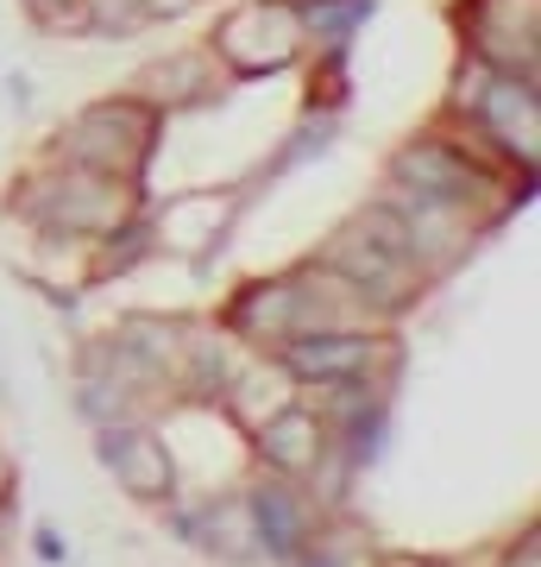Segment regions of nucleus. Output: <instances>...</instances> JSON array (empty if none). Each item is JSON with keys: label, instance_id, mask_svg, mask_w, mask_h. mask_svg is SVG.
Returning <instances> with one entry per match:
<instances>
[{"label": "nucleus", "instance_id": "nucleus-1", "mask_svg": "<svg viewBox=\"0 0 541 567\" xmlns=\"http://www.w3.org/2000/svg\"><path fill=\"white\" fill-rule=\"evenodd\" d=\"M365 322H372V316L353 303V290H346L341 278H327L315 259L264 271V278H246L221 303V316H215V328L233 334V341H240L246 353H259V360H271V353H278L283 341H296V334H315V328H365Z\"/></svg>", "mask_w": 541, "mask_h": 567}, {"label": "nucleus", "instance_id": "nucleus-2", "mask_svg": "<svg viewBox=\"0 0 541 567\" xmlns=\"http://www.w3.org/2000/svg\"><path fill=\"white\" fill-rule=\"evenodd\" d=\"M309 259H315L327 278H341L346 290H353V303H360L372 322H384V328L403 322V316H409V309L435 290V284H428V271L416 265V252H409L403 221L378 203V196H372L353 221L334 227V234H327Z\"/></svg>", "mask_w": 541, "mask_h": 567}, {"label": "nucleus", "instance_id": "nucleus-3", "mask_svg": "<svg viewBox=\"0 0 541 567\" xmlns=\"http://www.w3.org/2000/svg\"><path fill=\"white\" fill-rule=\"evenodd\" d=\"M441 121L460 126L503 177L535 183V164H541V89H535V76H498V70H485V63L466 58Z\"/></svg>", "mask_w": 541, "mask_h": 567}, {"label": "nucleus", "instance_id": "nucleus-4", "mask_svg": "<svg viewBox=\"0 0 541 567\" xmlns=\"http://www.w3.org/2000/svg\"><path fill=\"white\" fill-rule=\"evenodd\" d=\"M139 208H145L139 183L95 177V171H76V164H58V158H44L39 171H25L20 189H13V215L32 234H44V240L89 246L101 234H114L121 221H133Z\"/></svg>", "mask_w": 541, "mask_h": 567}, {"label": "nucleus", "instance_id": "nucleus-5", "mask_svg": "<svg viewBox=\"0 0 541 567\" xmlns=\"http://www.w3.org/2000/svg\"><path fill=\"white\" fill-rule=\"evenodd\" d=\"M158 133H164V121L139 102V95H101V102L76 107V114L58 126L51 158L76 164V171H95V177H114V183H139L145 189V171L158 158Z\"/></svg>", "mask_w": 541, "mask_h": 567}, {"label": "nucleus", "instance_id": "nucleus-6", "mask_svg": "<svg viewBox=\"0 0 541 567\" xmlns=\"http://www.w3.org/2000/svg\"><path fill=\"white\" fill-rule=\"evenodd\" d=\"M283 379L296 391L315 385H397L403 379V341L391 328L365 322V328H315V334H296L271 353Z\"/></svg>", "mask_w": 541, "mask_h": 567}, {"label": "nucleus", "instance_id": "nucleus-7", "mask_svg": "<svg viewBox=\"0 0 541 567\" xmlns=\"http://www.w3.org/2000/svg\"><path fill=\"white\" fill-rule=\"evenodd\" d=\"M208 51H215V63H221L227 76H278V70H290V63L309 51L302 44V20L290 0H240V7H227L221 25L208 32Z\"/></svg>", "mask_w": 541, "mask_h": 567}, {"label": "nucleus", "instance_id": "nucleus-8", "mask_svg": "<svg viewBox=\"0 0 541 567\" xmlns=\"http://www.w3.org/2000/svg\"><path fill=\"white\" fill-rule=\"evenodd\" d=\"M466 58L498 76H541V0H460Z\"/></svg>", "mask_w": 541, "mask_h": 567}, {"label": "nucleus", "instance_id": "nucleus-9", "mask_svg": "<svg viewBox=\"0 0 541 567\" xmlns=\"http://www.w3.org/2000/svg\"><path fill=\"white\" fill-rule=\"evenodd\" d=\"M95 461L114 473V486L133 498V505L164 511L183 492L177 480V447L152 416H133V423H101L95 429Z\"/></svg>", "mask_w": 541, "mask_h": 567}, {"label": "nucleus", "instance_id": "nucleus-10", "mask_svg": "<svg viewBox=\"0 0 541 567\" xmlns=\"http://www.w3.org/2000/svg\"><path fill=\"white\" fill-rule=\"evenodd\" d=\"M246 517H252V543H259V561L271 567H290L309 548L321 524V505L309 498V486L296 480H278V473H259V480H246Z\"/></svg>", "mask_w": 541, "mask_h": 567}, {"label": "nucleus", "instance_id": "nucleus-11", "mask_svg": "<svg viewBox=\"0 0 541 567\" xmlns=\"http://www.w3.org/2000/svg\"><path fill=\"white\" fill-rule=\"evenodd\" d=\"M327 423L315 416V404L309 398H283L271 416H259V423L246 429V447H252V461H259V473H278V480H309L321 466V454H327Z\"/></svg>", "mask_w": 541, "mask_h": 567}, {"label": "nucleus", "instance_id": "nucleus-12", "mask_svg": "<svg viewBox=\"0 0 541 567\" xmlns=\"http://www.w3.org/2000/svg\"><path fill=\"white\" fill-rule=\"evenodd\" d=\"M152 215V240L158 252H183V259H201V252H221L227 227L240 215V196H208V189H177L170 203L145 208Z\"/></svg>", "mask_w": 541, "mask_h": 567}, {"label": "nucleus", "instance_id": "nucleus-13", "mask_svg": "<svg viewBox=\"0 0 541 567\" xmlns=\"http://www.w3.org/2000/svg\"><path fill=\"white\" fill-rule=\"evenodd\" d=\"M215 82H221V63H215V51L201 44V51H164V58H152L139 76H133L126 95H139L158 121H170V114H183V107L215 102Z\"/></svg>", "mask_w": 541, "mask_h": 567}, {"label": "nucleus", "instance_id": "nucleus-14", "mask_svg": "<svg viewBox=\"0 0 541 567\" xmlns=\"http://www.w3.org/2000/svg\"><path fill=\"white\" fill-rule=\"evenodd\" d=\"M384 561H391V555L372 543V529H365L353 511H321L309 548H302L290 567H384Z\"/></svg>", "mask_w": 541, "mask_h": 567}, {"label": "nucleus", "instance_id": "nucleus-15", "mask_svg": "<svg viewBox=\"0 0 541 567\" xmlns=\"http://www.w3.org/2000/svg\"><path fill=\"white\" fill-rule=\"evenodd\" d=\"M302 20V44L315 58H346V44L372 20V0H290Z\"/></svg>", "mask_w": 541, "mask_h": 567}, {"label": "nucleus", "instance_id": "nucleus-16", "mask_svg": "<svg viewBox=\"0 0 541 567\" xmlns=\"http://www.w3.org/2000/svg\"><path fill=\"white\" fill-rule=\"evenodd\" d=\"M145 25H152L145 0H82V32H89V39L126 44V39H139Z\"/></svg>", "mask_w": 541, "mask_h": 567}, {"label": "nucleus", "instance_id": "nucleus-17", "mask_svg": "<svg viewBox=\"0 0 541 567\" xmlns=\"http://www.w3.org/2000/svg\"><path fill=\"white\" fill-rule=\"evenodd\" d=\"M327 145H334V121H327V114H315V121H309V126H296V133H290V145H283L278 158H271V177H283V171H296L302 158H321Z\"/></svg>", "mask_w": 541, "mask_h": 567}, {"label": "nucleus", "instance_id": "nucleus-18", "mask_svg": "<svg viewBox=\"0 0 541 567\" xmlns=\"http://www.w3.org/2000/svg\"><path fill=\"white\" fill-rule=\"evenodd\" d=\"M498 567H541V529L529 524V529H522V536H517V543H503Z\"/></svg>", "mask_w": 541, "mask_h": 567}, {"label": "nucleus", "instance_id": "nucleus-19", "mask_svg": "<svg viewBox=\"0 0 541 567\" xmlns=\"http://www.w3.org/2000/svg\"><path fill=\"white\" fill-rule=\"evenodd\" d=\"M32 555H39V561H51V567H63V561H70V543H63L51 524H39V529H32Z\"/></svg>", "mask_w": 541, "mask_h": 567}, {"label": "nucleus", "instance_id": "nucleus-20", "mask_svg": "<svg viewBox=\"0 0 541 567\" xmlns=\"http://www.w3.org/2000/svg\"><path fill=\"white\" fill-rule=\"evenodd\" d=\"M13 498H20V466H13V454H7V442H0V517L13 511Z\"/></svg>", "mask_w": 541, "mask_h": 567}, {"label": "nucleus", "instance_id": "nucleus-21", "mask_svg": "<svg viewBox=\"0 0 541 567\" xmlns=\"http://www.w3.org/2000/svg\"><path fill=\"white\" fill-rule=\"evenodd\" d=\"M189 7H196V0H145V13H152V25H158V20H183Z\"/></svg>", "mask_w": 541, "mask_h": 567}, {"label": "nucleus", "instance_id": "nucleus-22", "mask_svg": "<svg viewBox=\"0 0 541 567\" xmlns=\"http://www.w3.org/2000/svg\"><path fill=\"white\" fill-rule=\"evenodd\" d=\"M384 567H460V561H447V555H391Z\"/></svg>", "mask_w": 541, "mask_h": 567}]
</instances>
